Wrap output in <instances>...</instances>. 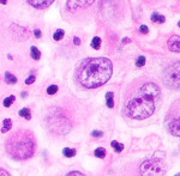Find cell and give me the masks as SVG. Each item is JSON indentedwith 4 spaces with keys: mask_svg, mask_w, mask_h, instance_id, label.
<instances>
[{
    "mask_svg": "<svg viewBox=\"0 0 180 176\" xmlns=\"http://www.w3.org/2000/svg\"><path fill=\"white\" fill-rule=\"evenodd\" d=\"M161 101V89L156 81L147 77L138 78L127 89L123 111L133 120H144L151 116Z\"/></svg>",
    "mask_w": 180,
    "mask_h": 176,
    "instance_id": "1",
    "label": "cell"
},
{
    "mask_svg": "<svg viewBox=\"0 0 180 176\" xmlns=\"http://www.w3.org/2000/svg\"><path fill=\"white\" fill-rule=\"evenodd\" d=\"M113 65L106 58H89L82 61L77 69L79 84L86 89H94L106 84L112 77Z\"/></svg>",
    "mask_w": 180,
    "mask_h": 176,
    "instance_id": "2",
    "label": "cell"
},
{
    "mask_svg": "<svg viewBox=\"0 0 180 176\" xmlns=\"http://www.w3.org/2000/svg\"><path fill=\"white\" fill-rule=\"evenodd\" d=\"M6 152L16 161L31 158L36 149V139L31 131L21 128L13 132L6 140Z\"/></svg>",
    "mask_w": 180,
    "mask_h": 176,
    "instance_id": "3",
    "label": "cell"
},
{
    "mask_svg": "<svg viewBox=\"0 0 180 176\" xmlns=\"http://www.w3.org/2000/svg\"><path fill=\"white\" fill-rule=\"evenodd\" d=\"M166 173V164L161 158H148L139 167L141 176H163Z\"/></svg>",
    "mask_w": 180,
    "mask_h": 176,
    "instance_id": "4",
    "label": "cell"
},
{
    "mask_svg": "<svg viewBox=\"0 0 180 176\" xmlns=\"http://www.w3.org/2000/svg\"><path fill=\"white\" fill-rule=\"evenodd\" d=\"M162 81L168 89H180V61L169 64L162 72Z\"/></svg>",
    "mask_w": 180,
    "mask_h": 176,
    "instance_id": "5",
    "label": "cell"
},
{
    "mask_svg": "<svg viewBox=\"0 0 180 176\" xmlns=\"http://www.w3.org/2000/svg\"><path fill=\"white\" fill-rule=\"evenodd\" d=\"M166 126L172 136L180 137V99L171 105L166 116Z\"/></svg>",
    "mask_w": 180,
    "mask_h": 176,
    "instance_id": "6",
    "label": "cell"
},
{
    "mask_svg": "<svg viewBox=\"0 0 180 176\" xmlns=\"http://www.w3.org/2000/svg\"><path fill=\"white\" fill-rule=\"evenodd\" d=\"M48 127L52 132H54L56 134H66L70 132L72 125L66 117L54 115L48 120Z\"/></svg>",
    "mask_w": 180,
    "mask_h": 176,
    "instance_id": "7",
    "label": "cell"
},
{
    "mask_svg": "<svg viewBox=\"0 0 180 176\" xmlns=\"http://www.w3.org/2000/svg\"><path fill=\"white\" fill-rule=\"evenodd\" d=\"M95 0H67L66 6L70 11H77L79 9L89 7L94 4Z\"/></svg>",
    "mask_w": 180,
    "mask_h": 176,
    "instance_id": "8",
    "label": "cell"
},
{
    "mask_svg": "<svg viewBox=\"0 0 180 176\" xmlns=\"http://www.w3.org/2000/svg\"><path fill=\"white\" fill-rule=\"evenodd\" d=\"M27 1L29 3V5H31L33 7L42 10V9L48 7L54 0H27Z\"/></svg>",
    "mask_w": 180,
    "mask_h": 176,
    "instance_id": "9",
    "label": "cell"
},
{
    "mask_svg": "<svg viewBox=\"0 0 180 176\" xmlns=\"http://www.w3.org/2000/svg\"><path fill=\"white\" fill-rule=\"evenodd\" d=\"M168 48L172 52H175V53H179L180 52V41H175V42H169L168 44Z\"/></svg>",
    "mask_w": 180,
    "mask_h": 176,
    "instance_id": "10",
    "label": "cell"
},
{
    "mask_svg": "<svg viewBox=\"0 0 180 176\" xmlns=\"http://www.w3.org/2000/svg\"><path fill=\"white\" fill-rule=\"evenodd\" d=\"M19 116L24 117L25 120H30L31 119V114H30V110H29L28 108H23L19 110Z\"/></svg>",
    "mask_w": 180,
    "mask_h": 176,
    "instance_id": "11",
    "label": "cell"
},
{
    "mask_svg": "<svg viewBox=\"0 0 180 176\" xmlns=\"http://www.w3.org/2000/svg\"><path fill=\"white\" fill-rule=\"evenodd\" d=\"M111 145H112V148L115 150V152H121L124 150V144L118 143L117 140H113V142L111 143Z\"/></svg>",
    "mask_w": 180,
    "mask_h": 176,
    "instance_id": "12",
    "label": "cell"
},
{
    "mask_svg": "<svg viewBox=\"0 0 180 176\" xmlns=\"http://www.w3.org/2000/svg\"><path fill=\"white\" fill-rule=\"evenodd\" d=\"M114 93L113 92H107L106 98H107V107L108 108H113L114 107V99H113Z\"/></svg>",
    "mask_w": 180,
    "mask_h": 176,
    "instance_id": "13",
    "label": "cell"
},
{
    "mask_svg": "<svg viewBox=\"0 0 180 176\" xmlns=\"http://www.w3.org/2000/svg\"><path fill=\"white\" fill-rule=\"evenodd\" d=\"M11 127H12V121H11L10 119H5V120H4V126H3L1 132L5 133V132L10 131V130H11Z\"/></svg>",
    "mask_w": 180,
    "mask_h": 176,
    "instance_id": "14",
    "label": "cell"
},
{
    "mask_svg": "<svg viewBox=\"0 0 180 176\" xmlns=\"http://www.w3.org/2000/svg\"><path fill=\"white\" fill-rule=\"evenodd\" d=\"M62 154H64V156H66L67 158H71V157H73L74 155H76V150L70 149V148H65L62 150Z\"/></svg>",
    "mask_w": 180,
    "mask_h": 176,
    "instance_id": "15",
    "label": "cell"
},
{
    "mask_svg": "<svg viewBox=\"0 0 180 176\" xmlns=\"http://www.w3.org/2000/svg\"><path fill=\"white\" fill-rule=\"evenodd\" d=\"M151 21L154 22V23H163L166 19H165V17L162 16V15H159V13H153V16H151Z\"/></svg>",
    "mask_w": 180,
    "mask_h": 176,
    "instance_id": "16",
    "label": "cell"
},
{
    "mask_svg": "<svg viewBox=\"0 0 180 176\" xmlns=\"http://www.w3.org/2000/svg\"><path fill=\"white\" fill-rule=\"evenodd\" d=\"M31 58L34 59V60H40V58H41V53H40V50L36 48V47H31Z\"/></svg>",
    "mask_w": 180,
    "mask_h": 176,
    "instance_id": "17",
    "label": "cell"
},
{
    "mask_svg": "<svg viewBox=\"0 0 180 176\" xmlns=\"http://www.w3.org/2000/svg\"><path fill=\"white\" fill-rule=\"evenodd\" d=\"M100 46H101V38L95 36L94 38L91 40V47H92V48H95V49H98V48H100Z\"/></svg>",
    "mask_w": 180,
    "mask_h": 176,
    "instance_id": "18",
    "label": "cell"
},
{
    "mask_svg": "<svg viewBox=\"0 0 180 176\" xmlns=\"http://www.w3.org/2000/svg\"><path fill=\"white\" fill-rule=\"evenodd\" d=\"M5 79H6V81L9 84H15L16 81H17V78L15 77L13 74H11L10 72H7L6 74H5Z\"/></svg>",
    "mask_w": 180,
    "mask_h": 176,
    "instance_id": "19",
    "label": "cell"
},
{
    "mask_svg": "<svg viewBox=\"0 0 180 176\" xmlns=\"http://www.w3.org/2000/svg\"><path fill=\"white\" fill-rule=\"evenodd\" d=\"M15 99H16V97H15L13 95H11L10 97H7V98H5V99H4V105H5V107H6V108L11 107V104L13 103V101H15Z\"/></svg>",
    "mask_w": 180,
    "mask_h": 176,
    "instance_id": "20",
    "label": "cell"
},
{
    "mask_svg": "<svg viewBox=\"0 0 180 176\" xmlns=\"http://www.w3.org/2000/svg\"><path fill=\"white\" fill-rule=\"evenodd\" d=\"M94 154L97 158H103L104 156H106V151H104V149H102V148H98V149L95 150Z\"/></svg>",
    "mask_w": 180,
    "mask_h": 176,
    "instance_id": "21",
    "label": "cell"
},
{
    "mask_svg": "<svg viewBox=\"0 0 180 176\" xmlns=\"http://www.w3.org/2000/svg\"><path fill=\"white\" fill-rule=\"evenodd\" d=\"M64 37V30H61V29H59V30H56L53 35V38L55 41H60L61 38Z\"/></svg>",
    "mask_w": 180,
    "mask_h": 176,
    "instance_id": "22",
    "label": "cell"
},
{
    "mask_svg": "<svg viewBox=\"0 0 180 176\" xmlns=\"http://www.w3.org/2000/svg\"><path fill=\"white\" fill-rule=\"evenodd\" d=\"M145 65V58H144L143 55H141L138 59H137V61H136V66L137 67H142Z\"/></svg>",
    "mask_w": 180,
    "mask_h": 176,
    "instance_id": "23",
    "label": "cell"
},
{
    "mask_svg": "<svg viewBox=\"0 0 180 176\" xmlns=\"http://www.w3.org/2000/svg\"><path fill=\"white\" fill-rule=\"evenodd\" d=\"M58 91V86L56 85H50L48 89H47V93L48 95H54V93H56Z\"/></svg>",
    "mask_w": 180,
    "mask_h": 176,
    "instance_id": "24",
    "label": "cell"
},
{
    "mask_svg": "<svg viewBox=\"0 0 180 176\" xmlns=\"http://www.w3.org/2000/svg\"><path fill=\"white\" fill-rule=\"evenodd\" d=\"M91 136L95 137V138H101L103 136V132H101V131H94V132L91 133Z\"/></svg>",
    "mask_w": 180,
    "mask_h": 176,
    "instance_id": "25",
    "label": "cell"
},
{
    "mask_svg": "<svg viewBox=\"0 0 180 176\" xmlns=\"http://www.w3.org/2000/svg\"><path fill=\"white\" fill-rule=\"evenodd\" d=\"M66 176H85V175L79 171H70L68 174H66Z\"/></svg>",
    "mask_w": 180,
    "mask_h": 176,
    "instance_id": "26",
    "label": "cell"
},
{
    "mask_svg": "<svg viewBox=\"0 0 180 176\" xmlns=\"http://www.w3.org/2000/svg\"><path fill=\"white\" fill-rule=\"evenodd\" d=\"M34 81H35V75L31 74L30 77H28V78L25 79V84H33Z\"/></svg>",
    "mask_w": 180,
    "mask_h": 176,
    "instance_id": "27",
    "label": "cell"
},
{
    "mask_svg": "<svg viewBox=\"0 0 180 176\" xmlns=\"http://www.w3.org/2000/svg\"><path fill=\"white\" fill-rule=\"evenodd\" d=\"M139 31H141L142 34H148L149 29H148L147 25H141V28H139Z\"/></svg>",
    "mask_w": 180,
    "mask_h": 176,
    "instance_id": "28",
    "label": "cell"
},
{
    "mask_svg": "<svg viewBox=\"0 0 180 176\" xmlns=\"http://www.w3.org/2000/svg\"><path fill=\"white\" fill-rule=\"evenodd\" d=\"M0 176H10V174L6 171V170H5V169H0Z\"/></svg>",
    "mask_w": 180,
    "mask_h": 176,
    "instance_id": "29",
    "label": "cell"
},
{
    "mask_svg": "<svg viewBox=\"0 0 180 176\" xmlns=\"http://www.w3.org/2000/svg\"><path fill=\"white\" fill-rule=\"evenodd\" d=\"M34 35H35V37H36V38H40V37H41V31H40V30H35Z\"/></svg>",
    "mask_w": 180,
    "mask_h": 176,
    "instance_id": "30",
    "label": "cell"
},
{
    "mask_svg": "<svg viewBox=\"0 0 180 176\" xmlns=\"http://www.w3.org/2000/svg\"><path fill=\"white\" fill-rule=\"evenodd\" d=\"M73 42L76 43V44H79V38H78V37H74V38H73Z\"/></svg>",
    "mask_w": 180,
    "mask_h": 176,
    "instance_id": "31",
    "label": "cell"
},
{
    "mask_svg": "<svg viewBox=\"0 0 180 176\" xmlns=\"http://www.w3.org/2000/svg\"><path fill=\"white\" fill-rule=\"evenodd\" d=\"M123 42H126V43H127V42H130V40H129V38H125V40H123Z\"/></svg>",
    "mask_w": 180,
    "mask_h": 176,
    "instance_id": "32",
    "label": "cell"
},
{
    "mask_svg": "<svg viewBox=\"0 0 180 176\" xmlns=\"http://www.w3.org/2000/svg\"><path fill=\"white\" fill-rule=\"evenodd\" d=\"M22 97H27V92H22Z\"/></svg>",
    "mask_w": 180,
    "mask_h": 176,
    "instance_id": "33",
    "label": "cell"
},
{
    "mask_svg": "<svg viewBox=\"0 0 180 176\" xmlns=\"http://www.w3.org/2000/svg\"><path fill=\"white\" fill-rule=\"evenodd\" d=\"M1 4L5 5V4H6V0H1Z\"/></svg>",
    "mask_w": 180,
    "mask_h": 176,
    "instance_id": "34",
    "label": "cell"
},
{
    "mask_svg": "<svg viewBox=\"0 0 180 176\" xmlns=\"http://www.w3.org/2000/svg\"><path fill=\"white\" fill-rule=\"evenodd\" d=\"M178 25H179V26H180V21H179V22H178Z\"/></svg>",
    "mask_w": 180,
    "mask_h": 176,
    "instance_id": "35",
    "label": "cell"
},
{
    "mask_svg": "<svg viewBox=\"0 0 180 176\" xmlns=\"http://www.w3.org/2000/svg\"><path fill=\"white\" fill-rule=\"evenodd\" d=\"M175 176H180V173H179V174H177V175H175Z\"/></svg>",
    "mask_w": 180,
    "mask_h": 176,
    "instance_id": "36",
    "label": "cell"
}]
</instances>
